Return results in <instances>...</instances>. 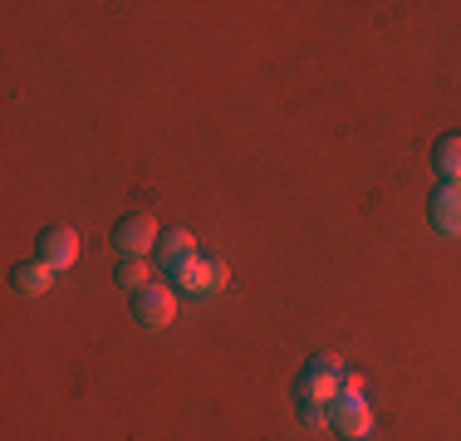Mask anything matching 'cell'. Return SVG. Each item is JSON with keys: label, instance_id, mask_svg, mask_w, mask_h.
Returning a JSON list of instances; mask_svg holds the SVG:
<instances>
[{"label": "cell", "instance_id": "obj_5", "mask_svg": "<svg viewBox=\"0 0 461 441\" xmlns=\"http://www.w3.org/2000/svg\"><path fill=\"white\" fill-rule=\"evenodd\" d=\"M35 256L50 265V270H69L74 260H79V236H74L69 226H45L35 236Z\"/></svg>", "mask_w": 461, "mask_h": 441}, {"label": "cell", "instance_id": "obj_2", "mask_svg": "<svg viewBox=\"0 0 461 441\" xmlns=\"http://www.w3.org/2000/svg\"><path fill=\"white\" fill-rule=\"evenodd\" d=\"M329 427H334L339 436H348V441L368 436L373 432V412H368L364 392H339L334 402H329Z\"/></svg>", "mask_w": 461, "mask_h": 441}, {"label": "cell", "instance_id": "obj_7", "mask_svg": "<svg viewBox=\"0 0 461 441\" xmlns=\"http://www.w3.org/2000/svg\"><path fill=\"white\" fill-rule=\"evenodd\" d=\"M186 260H196V236L186 226H172V230H162L158 236V265H167V274L177 270V265Z\"/></svg>", "mask_w": 461, "mask_h": 441}, {"label": "cell", "instance_id": "obj_9", "mask_svg": "<svg viewBox=\"0 0 461 441\" xmlns=\"http://www.w3.org/2000/svg\"><path fill=\"white\" fill-rule=\"evenodd\" d=\"M50 280H54V270H50V265L40 260V256H35V260H20L15 274H10V284H15L20 294H30V300H35V294H45Z\"/></svg>", "mask_w": 461, "mask_h": 441}, {"label": "cell", "instance_id": "obj_3", "mask_svg": "<svg viewBox=\"0 0 461 441\" xmlns=\"http://www.w3.org/2000/svg\"><path fill=\"white\" fill-rule=\"evenodd\" d=\"M158 220H152L148 212H133V216H123L113 226V246H118V256H142L148 260V246H158Z\"/></svg>", "mask_w": 461, "mask_h": 441}, {"label": "cell", "instance_id": "obj_13", "mask_svg": "<svg viewBox=\"0 0 461 441\" xmlns=\"http://www.w3.org/2000/svg\"><path fill=\"white\" fill-rule=\"evenodd\" d=\"M344 392H364V378H358V373H344Z\"/></svg>", "mask_w": 461, "mask_h": 441}, {"label": "cell", "instance_id": "obj_6", "mask_svg": "<svg viewBox=\"0 0 461 441\" xmlns=\"http://www.w3.org/2000/svg\"><path fill=\"white\" fill-rule=\"evenodd\" d=\"M427 216L442 236H461V182H442L427 202Z\"/></svg>", "mask_w": 461, "mask_h": 441}, {"label": "cell", "instance_id": "obj_12", "mask_svg": "<svg viewBox=\"0 0 461 441\" xmlns=\"http://www.w3.org/2000/svg\"><path fill=\"white\" fill-rule=\"evenodd\" d=\"M300 422L304 427H329V402H300Z\"/></svg>", "mask_w": 461, "mask_h": 441}, {"label": "cell", "instance_id": "obj_1", "mask_svg": "<svg viewBox=\"0 0 461 441\" xmlns=\"http://www.w3.org/2000/svg\"><path fill=\"white\" fill-rule=\"evenodd\" d=\"M344 363L334 358V353H320V358H310L300 368V378H294V392H300V402H334L339 392H344Z\"/></svg>", "mask_w": 461, "mask_h": 441}, {"label": "cell", "instance_id": "obj_8", "mask_svg": "<svg viewBox=\"0 0 461 441\" xmlns=\"http://www.w3.org/2000/svg\"><path fill=\"white\" fill-rule=\"evenodd\" d=\"M172 284H177L182 294H212L216 290V260H186V265H177L172 270Z\"/></svg>", "mask_w": 461, "mask_h": 441}, {"label": "cell", "instance_id": "obj_11", "mask_svg": "<svg viewBox=\"0 0 461 441\" xmlns=\"http://www.w3.org/2000/svg\"><path fill=\"white\" fill-rule=\"evenodd\" d=\"M113 274H118V284H123L128 294H138V290H148V284H152V270H148V260H142V256H123Z\"/></svg>", "mask_w": 461, "mask_h": 441}, {"label": "cell", "instance_id": "obj_4", "mask_svg": "<svg viewBox=\"0 0 461 441\" xmlns=\"http://www.w3.org/2000/svg\"><path fill=\"white\" fill-rule=\"evenodd\" d=\"M172 314H177V294L167 284H148V290L133 294V319L142 328H167Z\"/></svg>", "mask_w": 461, "mask_h": 441}, {"label": "cell", "instance_id": "obj_10", "mask_svg": "<svg viewBox=\"0 0 461 441\" xmlns=\"http://www.w3.org/2000/svg\"><path fill=\"white\" fill-rule=\"evenodd\" d=\"M432 167L442 172V182H461V132H447V138H437Z\"/></svg>", "mask_w": 461, "mask_h": 441}]
</instances>
